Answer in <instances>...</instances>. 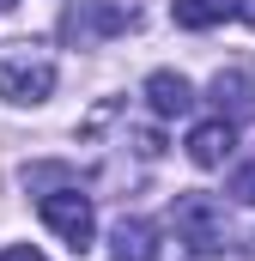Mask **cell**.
I'll list each match as a JSON object with an SVG mask.
<instances>
[{"label":"cell","mask_w":255,"mask_h":261,"mask_svg":"<svg viewBox=\"0 0 255 261\" xmlns=\"http://www.w3.org/2000/svg\"><path fill=\"white\" fill-rule=\"evenodd\" d=\"M213 103L225 122H255V73L249 67H219L213 73Z\"/></svg>","instance_id":"5"},{"label":"cell","mask_w":255,"mask_h":261,"mask_svg":"<svg viewBox=\"0 0 255 261\" xmlns=\"http://www.w3.org/2000/svg\"><path fill=\"white\" fill-rule=\"evenodd\" d=\"M243 18H249V24H255V0H243Z\"/></svg>","instance_id":"13"},{"label":"cell","mask_w":255,"mask_h":261,"mask_svg":"<svg viewBox=\"0 0 255 261\" xmlns=\"http://www.w3.org/2000/svg\"><path fill=\"white\" fill-rule=\"evenodd\" d=\"M110 261H158V231L146 219H116L110 231Z\"/></svg>","instance_id":"7"},{"label":"cell","mask_w":255,"mask_h":261,"mask_svg":"<svg viewBox=\"0 0 255 261\" xmlns=\"http://www.w3.org/2000/svg\"><path fill=\"white\" fill-rule=\"evenodd\" d=\"M55 91V55L37 49V43H12L0 55V97L12 103H43Z\"/></svg>","instance_id":"1"},{"label":"cell","mask_w":255,"mask_h":261,"mask_svg":"<svg viewBox=\"0 0 255 261\" xmlns=\"http://www.w3.org/2000/svg\"><path fill=\"white\" fill-rule=\"evenodd\" d=\"M170 225H176V237L189 243V255H219V249H225V237H231L225 206H219L213 195H200V189L176 195V206H170Z\"/></svg>","instance_id":"2"},{"label":"cell","mask_w":255,"mask_h":261,"mask_svg":"<svg viewBox=\"0 0 255 261\" xmlns=\"http://www.w3.org/2000/svg\"><path fill=\"white\" fill-rule=\"evenodd\" d=\"M128 24H134V12L116 6V0H73L67 18H61V37L79 43V49H91V43H104V37H122Z\"/></svg>","instance_id":"4"},{"label":"cell","mask_w":255,"mask_h":261,"mask_svg":"<svg viewBox=\"0 0 255 261\" xmlns=\"http://www.w3.org/2000/svg\"><path fill=\"white\" fill-rule=\"evenodd\" d=\"M24 189H31V195H55V189H79V170H73V164H37V170H24Z\"/></svg>","instance_id":"10"},{"label":"cell","mask_w":255,"mask_h":261,"mask_svg":"<svg viewBox=\"0 0 255 261\" xmlns=\"http://www.w3.org/2000/svg\"><path fill=\"white\" fill-rule=\"evenodd\" d=\"M43 225L61 237L73 255H85L91 249V231H97V213H91V200L79 195V189H55V195H43Z\"/></svg>","instance_id":"3"},{"label":"cell","mask_w":255,"mask_h":261,"mask_svg":"<svg viewBox=\"0 0 255 261\" xmlns=\"http://www.w3.org/2000/svg\"><path fill=\"white\" fill-rule=\"evenodd\" d=\"M146 103H152L158 116H189L194 110V85L183 73H152V79H146Z\"/></svg>","instance_id":"8"},{"label":"cell","mask_w":255,"mask_h":261,"mask_svg":"<svg viewBox=\"0 0 255 261\" xmlns=\"http://www.w3.org/2000/svg\"><path fill=\"white\" fill-rule=\"evenodd\" d=\"M231 12H243V0H170V18H176L183 31H213V24H225Z\"/></svg>","instance_id":"9"},{"label":"cell","mask_w":255,"mask_h":261,"mask_svg":"<svg viewBox=\"0 0 255 261\" xmlns=\"http://www.w3.org/2000/svg\"><path fill=\"white\" fill-rule=\"evenodd\" d=\"M231 200L255 206V158H249V164H237V176H231Z\"/></svg>","instance_id":"11"},{"label":"cell","mask_w":255,"mask_h":261,"mask_svg":"<svg viewBox=\"0 0 255 261\" xmlns=\"http://www.w3.org/2000/svg\"><path fill=\"white\" fill-rule=\"evenodd\" d=\"M231 146H237V122H225V116H213V122H200L189 134V158L200 170H219L225 158H231Z\"/></svg>","instance_id":"6"},{"label":"cell","mask_w":255,"mask_h":261,"mask_svg":"<svg viewBox=\"0 0 255 261\" xmlns=\"http://www.w3.org/2000/svg\"><path fill=\"white\" fill-rule=\"evenodd\" d=\"M0 261H49V255H37V249H6Z\"/></svg>","instance_id":"12"}]
</instances>
